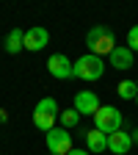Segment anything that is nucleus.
I'll return each instance as SVG.
<instances>
[{"label": "nucleus", "instance_id": "ddd939ff", "mask_svg": "<svg viewBox=\"0 0 138 155\" xmlns=\"http://www.w3.org/2000/svg\"><path fill=\"white\" fill-rule=\"evenodd\" d=\"M33 125H36L39 130H44V133H50V130L55 127V116H50V114H39V111H33Z\"/></svg>", "mask_w": 138, "mask_h": 155}, {"label": "nucleus", "instance_id": "39448f33", "mask_svg": "<svg viewBox=\"0 0 138 155\" xmlns=\"http://www.w3.org/2000/svg\"><path fill=\"white\" fill-rule=\"evenodd\" d=\"M75 111L80 116H94L97 111H100V97H97L94 91H88V89L77 91L75 94Z\"/></svg>", "mask_w": 138, "mask_h": 155}, {"label": "nucleus", "instance_id": "f8f14e48", "mask_svg": "<svg viewBox=\"0 0 138 155\" xmlns=\"http://www.w3.org/2000/svg\"><path fill=\"white\" fill-rule=\"evenodd\" d=\"M116 94H119L122 100H135L138 97V83L135 81H122L119 86H116Z\"/></svg>", "mask_w": 138, "mask_h": 155}, {"label": "nucleus", "instance_id": "dca6fc26", "mask_svg": "<svg viewBox=\"0 0 138 155\" xmlns=\"http://www.w3.org/2000/svg\"><path fill=\"white\" fill-rule=\"evenodd\" d=\"M127 47H130L133 53H138V25H133V28L127 31Z\"/></svg>", "mask_w": 138, "mask_h": 155}, {"label": "nucleus", "instance_id": "9b49d317", "mask_svg": "<svg viewBox=\"0 0 138 155\" xmlns=\"http://www.w3.org/2000/svg\"><path fill=\"white\" fill-rule=\"evenodd\" d=\"M86 147H88V152H94V155H97V152H105V150H108V136L100 133L97 127L88 130V133H86Z\"/></svg>", "mask_w": 138, "mask_h": 155}, {"label": "nucleus", "instance_id": "f257e3e1", "mask_svg": "<svg viewBox=\"0 0 138 155\" xmlns=\"http://www.w3.org/2000/svg\"><path fill=\"white\" fill-rule=\"evenodd\" d=\"M86 47H88V53L91 55H111L113 50H116V39H113V33H111V28H105V25H94L88 33H86Z\"/></svg>", "mask_w": 138, "mask_h": 155}, {"label": "nucleus", "instance_id": "2eb2a0df", "mask_svg": "<svg viewBox=\"0 0 138 155\" xmlns=\"http://www.w3.org/2000/svg\"><path fill=\"white\" fill-rule=\"evenodd\" d=\"M58 116H61V127H66V130L77 127V122H80V114H77L75 108H69V111H61Z\"/></svg>", "mask_w": 138, "mask_h": 155}, {"label": "nucleus", "instance_id": "423d86ee", "mask_svg": "<svg viewBox=\"0 0 138 155\" xmlns=\"http://www.w3.org/2000/svg\"><path fill=\"white\" fill-rule=\"evenodd\" d=\"M72 61L64 55V53H53L50 58H47V72L53 75V78H58V81H66V78H72Z\"/></svg>", "mask_w": 138, "mask_h": 155}, {"label": "nucleus", "instance_id": "9d476101", "mask_svg": "<svg viewBox=\"0 0 138 155\" xmlns=\"http://www.w3.org/2000/svg\"><path fill=\"white\" fill-rule=\"evenodd\" d=\"M6 53H19V50H25V31H19V28H11L6 33V42H3Z\"/></svg>", "mask_w": 138, "mask_h": 155}, {"label": "nucleus", "instance_id": "4468645a", "mask_svg": "<svg viewBox=\"0 0 138 155\" xmlns=\"http://www.w3.org/2000/svg\"><path fill=\"white\" fill-rule=\"evenodd\" d=\"M33 111H39V114H50V116H58V103H55V97H42V100L36 103Z\"/></svg>", "mask_w": 138, "mask_h": 155}, {"label": "nucleus", "instance_id": "f3484780", "mask_svg": "<svg viewBox=\"0 0 138 155\" xmlns=\"http://www.w3.org/2000/svg\"><path fill=\"white\" fill-rule=\"evenodd\" d=\"M69 155H91V152H88V150H75V147H72V152H69Z\"/></svg>", "mask_w": 138, "mask_h": 155}, {"label": "nucleus", "instance_id": "7ed1b4c3", "mask_svg": "<svg viewBox=\"0 0 138 155\" xmlns=\"http://www.w3.org/2000/svg\"><path fill=\"white\" fill-rule=\"evenodd\" d=\"M94 127L100 133H105V136L122 130V114L116 111L113 105H100V111L94 114Z\"/></svg>", "mask_w": 138, "mask_h": 155}, {"label": "nucleus", "instance_id": "412c9836", "mask_svg": "<svg viewBox=\"0 0 138 155\" xmlns=\"http://www.w3.org/2000/svg\"><path fill=\"white\" fill-rule=\"evenodd\" d=\"M50 155H53V152H50Z\"/></svg>", "mask_w": 138, "mask_h": 155}, {"label": "nucleus", "instance_id": "f03ea898", "mask_svg": "<svg viewBox=\"0 0 138 155\" xmlns=\"http://www.w3.org/2000/svg\"><path fill=\"white\" fill-rule=\"evenodd\" d=\"M102 72H105V61L100 55H91V53L80 55L72 67V78H80V81H100Z\"/></svg>", "mask_w": 138, "mask_h": 155}, {"label": "nucleus", "instance_id": "20e7f679", "mask_svg": "<svg viewBox=\"0 0 138 155\" xmlns=\"http://www.w3.org/2000/svg\"><path fill=\"white\" fill-rule=\"evenodd\" d=\"M44 141H47V150L53 155H69L72 152V133L66 127H53L50 133H44Z\"/></svg>", "mask_w": 138, "mask_h": 155}, {"label": "nucleus", "instance_id": "6e6552de", "mask_svg": "<svg viewBox=\"0 0 138 155\" xmlns=\"http://www.w3.org/2000/svg\"><path fill=\"white\" fill-rule=\"evenodd\" d=\"M133 147V139H130V133H122V130H116L108 136V150L113 155H127Z\"/></svg>", "mask_w": 138, "mask_h": 155}, {"label": "nucleus", "instance_id": "0eeeda50", "mask_svg": "<svg viewBox=\"0 0 138 155\" xmlns=\"http://www.w3.org/2000/svg\"><path fill=\"white\" fill-rule=\"evenodd\" d=\"M47 45H50V33H47V28L33 25V28H28V31H25V50L39 53V50H44Z\"/></svg>", "mask_w": 138, "mask_h": 155}, {"label": "nucleus", "instance_id": "1a4fd4ad", "mask_svg": "<svg viewBox=\"0 0 138 155\" xmlns=\"http://www.w3.org/2000/svg\"><path fill=\"white\" fill-rule=\"evenodd\" d=\"M108 61H111V67H116V69H122V72H124V69L133 67V50H130L127 45H124V47H122V45H116V50L108 55Z\"/></svg>", "mask_w": 138, "mask_h": 155}, {"label": "nucleus", "instance_id": "a211bd4d", "mask_svg": "<svg viewBox=\"0 0 138 155\" xmlns=\"http://www.w3.org/2000/svg\"><path fill=\"white\" fill-rule=\"evenodd\" d=\"M6 119H8V111H6V108H0V122H6Z\"/></svg>", "mask_w": 138, "mask_h": 155}, {"label": "nucleus", "instance_id": "6ab92c4d", "mask_svg": "<svg viewBox=\"0 0 138 155\" xmlns=\"http://www.w3.org/2000/svg\"><path fill=\"white\" fill-rule=\"evenodd\" d=\"M130 139H133V144H138V127H135V130L130 133Z\"/></svg>", "mask_w": 138, "mask_h": 155}, {"label": "nucleus", "instance_id": "aec40b11", "mask_svg": "<svg viewBox=\"0 0 138 155\" xmlns=\"http://www.w3.org/2000/svg\"><path fill=\"white\" fill-rule=\"evenodd\" d=\"M135 103H138V97H135Z\"/></svg>", "mask_w": 138, "mask_h": 155}]
</instances>
